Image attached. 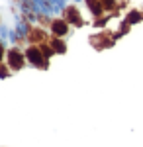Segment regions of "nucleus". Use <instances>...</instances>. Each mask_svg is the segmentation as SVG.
Wrapping results in <instances>:
<instances>
[{
  "mask_svg": "<svg viewBox=\"0 0 143 147\" xmlns=\"http://www.w3.org/2000/svg\"><path fill=\"white\" fill-rule=\"evenodd\" d=\"M102 2V6H104V10L110 12V14H118V8H120V2L118 0H100Z\"/></svg>",
  "mask_w": 143,
  "mask_h": 147,
  "instance_id": "9d476101",
  "label": "nucleus"
},
{
  "mask_svg": "<svg viewBox=\"0 0 143 147\" xmlns=\"http://www.w3.org/2000/svg\"><path fill=\"white\" fill-rule=\"evenodd\" d=\"M6 63H8V67H10L14 73L22 71V69L28 65V61H26V53H24L20 47H12V49L6 51Z\"/></svg>",
  "mask_w": 143,
  "mask_h": 147,
  "instance_id": "7ed1b4c3",
  "label": "nucleus"
},
{
  "mask_svg": "<svg viewBox=\"0 0 143 147\" xmlns=\"http://www.w3.org/2000/svg\"><path fill=\"white\" fill-rule=\"evenodd\" d=\"M12 73V69L8 67V63H4V61H0V79H8Z\"/></svg>",
  "mask_w": 143,
  "mask_h": 147,
  "instance_id": "f8f14e48",
  "label": "nucleus"
},
{
  "mask_svg": "<svg viewBox=\"0 0 143 147\" xmlns=\"http://www.w3.org/2000/svg\"><path fill=\"white\" fill-rule=\"evenodd\" d=\"M123 20L130 24V26H133V24H137V22H141V20H143V12L141 10H130V12H127V16H125Z\"/></svg>",
  "mask_w": 143,
  "mask_h": 147,
  "instance_id": "1a4fd4ad",
  "label": "nucleus"
},
{
  "mask_svg": "<svg viewBox=\"0 0 143 147\" xmlns=\"http://www.w3.org/2000/svg\"><path fill=\"white\" fill-rule=\"evenodd\" d=\"M4 57H6V47H4V43H2V41H0V61H2Z\"/></svg>",
  "mask_w": 143,
  "mask_h": 147,
  "instance_id": "4468645a",
  "label": "nucleus"
},
{
  "mask_svg": "<svg viewBox=\"0 0 143 147\" xmlns=\"http://www.w3.org/2000/svg\"><path fill=\"white\" fill-rule=\"evenodd\" d=\"M63 18H65L71 26H75V28H82V26L86 24L84 18H82V14H80V10L77 8V4L65 6V8H63Z\"/></svg>",
  "mask_w": 143,
  "mask_h": 147,
  "instance_id": "20e7f679",
  "label": "nucleus"
},
{
  "mask_svg": "<svg viewBox=\"0 0 143 147\" xmlns=\"http://www.w3.org/2000/svg\"><path fill=\"white\" fill-rule=\"evenodd\" d=\"M116 39H118V34H114V32H110V30H102V32H98V34L90 35V37H88V43L94 47L96 51H102V49L114 47Z\"/></svg>",
  "mask_w": 143,
  "mask_h": 147,
  "instance_id": "f257e3e1",
  "label": "nucleus"
},
{
  "mask_svg": "<svg viewBox=\"0 0 143 147\" xmlns=\"http://www.w3.org/2000/svg\"><path fill=\"white\" fill-rule=\"evenodd\" d=\"M26 39H28V43L30 45H39V43H43L49 39V34L45 32V28H28V34H26Z\"/></svg>",
  "mask_w": 143,
  "mask_h": 147,
  "instance_id": "423d86ee",
  "label": "nucleus"
},
{
  "mask_svg": "<svg viewBox=\"0 0 143 147\" xmlns=\"http://www.w3.org/2000/svg\"><path fill=\"white\" fill-rule=\"evenodd\" d=\"M49 32H51V35H57V37H67L71 34V24L65 18H53L51 26H49Z\"/></svg>",
  "mask_w": 143,
  "mask_h": 147,
  "instance_id": "39448f33",
  "label": "nucleus"
},
{
  "mask_svg": "<svg viewBox=\"0 0 143 147\" xmlns=\"http://www.w3.org/2000/svg\"><path fill=\"white\" fill-rule=\"evenodd\" d=\"M49 45L53 47L55 55H65V53H67V41H65V37L51 35V37H49Z\"/></svg>",
  "mask_w": 143,
  "mask_h": 147,
  "instance_id": "0eeeda50",
  "label": "nucleus"
},
{
  "mask_svg": "<svg viewBox=\"0 0 143 147\" xmlns=\"http://www.w3.org/2000/svg\"><path fill=\"white\" fill-rule=\"evenodd\" d=\"M39 49H41V53H43V55L47 57V59H49L51 55H55V51H53V47L49 45V39H47V41H43V43H39Z\"/></svg>",
  "mask_w": 143,
  "mask_h": 147,
  "instance_id": "9b49d317",
  "label": "nucleus"
},
{
  "mask_svg": "<svg viewBox=\"0 0 143 147\" xmlns=\"http://www.w3.org/2000/svg\"><path fill=\"white\" fill-rule=\"evenodd\" d=\"M26 61L32 65V67L39 69V71H45V69H49V59L41 53V49L39 45H28L26 47Z\"/></svg>",
  "mask_w": 143,
  "mask_h": 147,
  "instance_id": "f03ea898",
  "label": "nucleus"
},
{
  "mask_svg": "<svg viewBox=\"0 0 143 147\" xmlns=\"http://www.w3.org/2000/svg\"><path fill=\"white\" fill-rule=\"evenodd\" d=\"M84 2H86V8L90 10V14H92L94 18H100V16L106 14V10H104V6H102L100 0H84Z\"/></svg>",
  "mask_w": 143,
  "mask_h": 147,
  "instance_id": "6e6552de",
  "label": "nucleus"
},
{
  "mask_svg": "<svg viewBox=\"0 0 143 147\" xmlns=\"http://www.w3.org/2000/svg\"><path fill=\"white\" fill-rule=\"evenodd\" d=\"M39 24L45 26V28H49V26H51V18H47V16H43V14H39Z\"/></svg>",
  "mask_w": 143,
  "mask_h": 147,
  "instance_id": "ddd939ff",
  "label": "nucleus"
}]
</instances>
